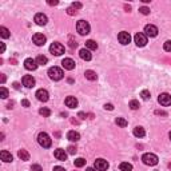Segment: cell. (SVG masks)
<instances>
[{
	"label": "cell",
	"instance_id": "cell-1",
	"mask_svg": "<svg viewBox=\"0 0 171 171\" xmlns=\"http://www.w3.org/2000/svg\"><path fill=\"white\" fill-rule=\"evenodd\" d=\"M142 161H143L144 165L147 166H156L159 162L158 156H156L155 154H151V152H147V154H144L143 156H142Z\"/></svg>",
	"mask_w": 171,
	"mask_h": 171
},
{
	"label": "cell",
	"instance_id": "cell-2",
	"mask_svg": "<svg viewBox=\"0 0 171 171\" xmlns=\"http://www.w3.org/2000/svg\"><path fill=\"white\" fill-rule=\"evenodd\" d=\"M48 76L50 79H52V80H60V79H63V70L59 67H51L48 70Z\"/></svg>",
	"mask_w": 171,
	"mask_h": 171
},
{
	"label": "cell",
	"instance_id": "cell-3",
	"mask_svg": "<svg viewBox=\"0 0 171 171\" xmlns=\"http://www.w3.org/2000/svg\"><path fill=\"white\" fill-rule=\"evenodd\" d=\"M76 30H78V32L80 35H88L90 34V30H91V27H90V24H88V21H86V20H79L78 21V24H76Z\"/></svg>",
	"mask_w": 171,
	"mask_h": 171
},
{
	"label": "cell",
	"instance_id": "cell-4",
	"mask_svg": "<svg viewBox=\"0 0 171 171\" xmlns=\"http://www.w3.org/2000/svg\"><path fill=\"white\" fill-rule=\"evenodd\" d=\"M38 142H39V144H40L42 147H44V148H48V147H51V144H52L51 138L48 136V134H46V132L39 134L38 135Z\"/></svg>",
	"mask_w": 171,
	"mask_h": 171
},
{
	"label": "cell",
	"instance_id": "cell-5",
	"mask_svg": "<svg viewBox=\"0 0 171 171\" xmlns=\"http://www.w3.org/2000/svg\"><path fill=\"white\" fill-rule=\"evenodd\" d=\"M50 52L52 54V55H55V56H60V55H63L64 54V46L61 44V43H52V44L50 46Z\"/></svg>",
	"mask_w": 171,
	"mask_h": 171
},
{
	"label": "cell",
	"instance_id": "cell-6",
	"mask_svg": "<svg viewBox=\"0 0 171 171\" xmlns=\"http://www.w3.org/2000/svg\"><path fill=\"white\" fill-rule=\"evenodd\" d=\"M134 40H135V44L138 47H144L147 44V36L143 34V32H138L134 36Z\"/></svg>",
	"mask_w": 171,
	"mask_h": 171
},
{
	"label": "cell",
	"instance_id": "cell-7",
	"mask_svg": "<svg viewBox=\"0 0 171 171\" xmlns=\"http://www.w3.org/2000/svg\"><path fill=\"white\" fill-rule=\"evenodd\" d=\"M158 102H159V104H162V106H165V107L171 106V95L167 92H163L159 95Z\"/></svg>",
	"mask_w": 171,
	"mask_h": 171
},
{
	"label": "cell",
	"instance_id": "cell-8",
	"mask_svg": "<svg viewBox=\"0 0 171 171\" xmlns=\"http://www.w3.org/2000/svg\"><path fill=\"white\" fill-rule=\"evenodd\" d=\"M118 40H119V43H121V44L127 46L131 42V36H130L128 32L122 31V32H119V35H118Z\"/></svg>",
	"mask_w": 171,
	"mask_h": 171
},
{
	"label": "cell",
	"instance_id": "cell-9",
	"mask_svg": "<svg viewBox=\"0 0 171 171\" xmlns=\"http://www.w3.org/2000/svg\"><path fill=\"white\" fill-rule=\"evenodd\" d=\"M94 166H95V169L98 171H106L108 169V162L106 161V159L99 158V159H96V161H95Z\"/></svg>",
	"mask_w": 171,
	"mask_h": 171
},
{
	"label": "cell",
	"instance_id": "cell-10",
	"mask_svg": "<svg viewBox=\"0 0 171 171\" xmlns=\"http://www.w3.org/2000/svg\"><path fill=\"white\" fill-rule=\"evenodd\" d=\"M144 35L150 36V38H155V36L158 35V28L152 24H147L146 27H144Z\"/></svg>",
	"mask_w": 171,
	"mask_h": 171
},
{
	"label": "cell",
	"instance_id": "cell-11",
	"mask_svg": "<svg viewBox=\"0 0 171 171\" xmlns=\"http://www.w3.org/2000/svg\"><path fill=\"white\" fill-rule=\"evenodd\" d=\"M32 42H34L36 46L42 47V46H44V44H46L47 38H46V36L43 35V34H35L34 36H32Z\"/></svg>",
	"mask_w": 171,
	"mask_h": 171
},
{
	"label": "cell",
	"instance_id": "cell-12",
	"mask_svg": "<svg viewBox=\"0 0 171 171\" xmlns=\"http://www.w3.org/2000/svg\"><path fill=\"white\" fill-rule=\"evenodd\" d=\"M38 63H36V60L35 59H32V58H28V59H25L24 60V67L27 68V70H30V71H35L36 68H38Z\"/></svg>",
	"mask_w": 171,
	"mask_h": 171
},
{
	"label": "cell",
	"instance_id": "cell-13",
	"mask_svg": "<svg viewBox=\"0 0 171 171\" xmlns=\"http://www.w3.org/2000/svg\"><path fill=\"white\" fill-rule=\"evenodd\" d=\"M23 86L24 87H27V88H32V87L35 86V79H34V76H31V75H24L23 76Z\"/></svg>",
	"mask_w": 171,
	"mask_h": 171
},
{
	"label": "cell",
	"instance_id": "cell-14",
	"mask_svg": "<svg viewBox=\"0 0 171 171\" xmlns=\"http://www.w3.org/2000/svg\"><path fill=\"white\" fill-rule=\"evenodd\" d=\"M36 98H38V100H40V102H47L48 100V98H50V95H48V91L47 90H43V88H40V90H38L36 91Z\"/></svg>",
	"mask_w": 171,
	"mask_h": 171
},
{
	"label": "cell",
	"instance_id": "cell-15",
	"mask_svg": "<svg viewBox=\"0 0 171 171\" xmlns=\"http://www.w3.org/2000/svg\"><path fill=\"white\" fill-rule=\"evenodd\" d=\"M34 21L38 25H46L47 21H48V19H47V16L44 15V13H36L35 17H34Z\"/></svg>",
	"mask_w": 171,
	"mask_h": 171
},
{
	"label": "cell",
	"instance_id": "cell-16",
	"mask_svg": "<svg viewBox=\"0 0 171 171\" xmlns=\"http://www.w3.org/2000/svg\"><path fill=\"white\" fill-rule=\"evenodd\" d=\"M61 65H63L65 70L72 71L75 68V61L72 60L71 58H65V59H63V61H61Z\"/></svg>",
	"mask_w": 171,
	"mask_h": 171
},
{
	"label": "cell",
	"instance_id": "cell-17",
	"mask_svg": "<svg viewBox=\"0 0 171 171\" xmlns=\"http://www.w3.org/2000/svg\"><path fill=\"white\" fill-rule=\"evenodd\" d=\"M65 106L68 108H75L78 107V99L75 96H67L65 98Z\"/></svg>",
	"mask_w": 171,
	"mask_h": 171
},
{
	"label": "cell",
	"instance_id": "cell-18",
	"mask_svg": "<svg viewBox=\"0 0 171 171\" xmlns=\"http://www.w3.org/2000/svg\"><path fill=\"white\" fill-rule=\"evenodd\" d=\"M79 56L86 61H90L91 59H92V55H91L90 50H87V48H82L80 51H79Z\"/></svg>",
	"mask_w": 171,
	"mask_h": 171
},
{
	"label": "cell",
	"instance_id": "cell-19",
	"mask_svg": "<svg viewBox=\"0 0 171 171\" xmlns=\"http://www.w3.org/2000/svg\"><path fill=\"white\" fill-rule=\"evenodd\" d=\"M54 155H55V158L58 159V161H65V159H67V152H65L64 150H61V148L55 150Z\"/></svg>",
	"mask_w": 171,
	"mask_h": 171
},
{
	"label": "cell",
	"instance_id": "cell-20",
	"mask_svg": "<svg viewBox=\"0 0 171 171\" xmlns=\"http://www.w3.org/2000/svg\"><path fill=\"white\" fill-rule=\"evenodd\" d=\"M0 158H2V161L6 162V163H9V162L13 161V158H12V155H11V152L6 151V150L0 152Z\"/></svg>",
	"mask_w": 171,
	"mask_h": 171
},
{
	"label": "cell",
	"instance_id": "cell-21",
	"mask_svg": "<svg viewBox=\"0 0 171 171\" xmlns=\"http://www.w3.org/2000/svg\"><path fill=\"white\" fill-rule=\"evenodd\" d=\"M67 139L71 142H78L80 139V134L76 132V131H70V132L67 134Z\"/></svg>",
	"mask_w": 171,
	"mask_h": 171
},
{
	"label": "cell",
	"instance_id": "cell-22",
	"mask_svg": "<svg viewBox=\"0 0 171 171\" xmlns=\"http://www.w3.org/2000/svg\"><path fill=\"white\" fill-rule=\"evenodd\" d=\"M134 135H135L136 138H143L144 135H146V131H144L143 127H140V126H138L134 128Z\"/></svg>",
	"mask_w": 171,
	"mask_h": 171
},
{
	"label": "cell",
	"instance_id": "cell-23",
	"mask_svg": "<svg viewBox=\"0 0 171 171\" xmlns=\"http://www.w3.org/2000/svg\"><path fill=\"white\" fill-rule=\"evenodd\" d=\"M84 75H86V79H88V80H91V82H94V80H96V79H98V75L94 71H91V70L86 71Z\"/></svg>",
	"mask_w": 171,
	"mask_h": 171
},
{
	"label": "cell",
	"instance_id": "cell-24",
	"mask_svg": "<svg viewBox=\"0 0 171 171\" xmlns=\"http://www.w3.org/2000/svg\"><path fill=\"white\" fill-rule=\"evenodd\" d=\"M17 156H19L21 161H30V154H28L25 150H19L17 151Z\"/></svg>",
	"mask_w": 171,
	"mask_h": 171
},
{
	"label": "cell",
	"instance_id": "cell-25",
	"mask_svg": "<svg viewBox=\"0 0 171 171\" xmlns=\"http://www.w3.org/2000/svg\"><path fill=\"white\" fill-rule=\"evenodd\" d=\"M119 170L121 171H132V165L127 162H122L121 166H119Z\"/></svg>",
	"mask_w": 171,
	"mask_h": 171
},
{
	"label": "cell",
	"instance_id": "cell-26",
	"mask_svg": "<svg viewBox=\"0 0 171 171\" xmlns=\"http://www.w3.org/2000/svg\"><path fill=\"white\" fill-rule=\"evenodd\" d=\"M86 47H87V50L94 51V50L98 48V43H95L94 40H87V42H86Z\"/></svg>",
	"mask_w": 171,
	"mask_h": 171
},
{
	"label": "cell",
	"instance_id": "cell-27",
	"mask_svg": "<svg viewBox=\"0 0 171 171\" xmlns=\"http://www.w3.org/2000/svg\"><path fill=\"white\" fill-rule=\"evenodd\" d=\"M36 63L40 64V65H44V64L48 63V59H47V56H44V55H39L38 58H36Z\"/></svg>",
	"mask_w": 171,
	"mask_h": 171
},
{
	"label": "cell",
	"instance_id": "cell-28",
	"mask_svg": "<svg viewBox=\"0 0 171 171\" xmlns=\"http://www.w3.org/2000/svg\"><path fill=\"white\" fill-rule=\"evenodd\" d=\"M0 36H2V38H4V39H8L11 36V32L7 30L6 27H0Z\"/></svg>",
	"mask_w": 171,
	"mask_h": 171
},
{
	"label": "cell",
	"instance_id": "cell-29",
	"mask_svg": "<svg viewBox=\"0 0 171 171\" xmlns=\"http://www.w3.org/2000/svg\"><path fill=\"white\" fill-rule=\"evenodd\" d=\"M115 123H116L118 126H121V127H126L127 125H128L125 118H116V119H115Z\"/></svg>",
	"mask_w": 171,
	"mask_h": 171
},
{
	"label": "cell",
	"instance_id": "cell-30",
	"mask_svg": "<svg viewBox=\"0 0 171 171\" xmlns=\"http://www.w3.org/2000/svg\"><path fill=\"white\" fill-rule=\"evenodd\" d=\"M74 163H75V166H76V167H83V166L86 165V159L78 158V159H75V161H74Z\"/></svg>",
	"mask_w": 171,
	"mask_h": 171
},
{
	"label": "cell",
	"instance_id": "cell-31",
	"mask_svg": "<svg viewBox=\"0 0 171 171\" xmlns=\"http://www.w3.org/2000/svg\"><path fill=\"white\" fill-rule=\"evenodd\" d=\"M39 114L43 115V116H50L51 115V110L50 108H47V107H43V108L39 110Z\"/></svg>",
	"mask_w": 171,
	"mask_h": 171
},
{
	"label": "cell",
	"instance_id": "cell-32",
	"mask_svg": "<svg viewBox=\"0 0 171 171\" xmlns=\"http://www.w3.org/2000/svg\"><path fill=\"white\" fill-rule=\"evenodd\" d=\"M0 96H2L3 99H7V98H8V90H7L6 87H0Z\"/></svg>",
	"mask_w": 171,
	"mask_h": 171
},
{
	"label": "cell",
	"instance_id": "cell-33",
	"mask_svg": "<svg viewBox=\"0 0 171 171\" xmlns=\"http://www.w3.org/2000/svg\"><path fill=\"white\" fill-rule=\"evenodd\" d=\"M140 96L143 98L144 100H148V99H150V98H151V95H150V91H147V90H143V91H142V92H140Z\"/></svg>",
	"mask_w": 171,
	"mask_h": 171
},
{
	"label": "cell",
	"instance_id": "cell-34",
	"mask_svg": "<svg viewBox=\"0 0 171 171\" xmlns=\"http://www.w3.org/2000/svg\"><path fill=\"white\" fill-rule=\"evenodd\" d=\"M130 107H131V110H138L140 106H139V102L138 100H131L130 102Z\"/></svg>",
	"mask_w": 171,
	"mask_h": 171
},
{
	"label": "cell",
	"instance_id": "cell-35",
	"mask_svg": "<svg viewBox=\"0 0 171 171\" xmlns=\"http://www.w3.org/2000/svg\"><path fill=\"white\" fill-rule=\"evenodd\" d=\"M163 48H165V51H167V52H171V40H167L165 43V46H163Z\"/></svg>",
	"mask_w": 171,
	"mask_h": 171
},
{
	"label": "cell",
	"instance_id": "cell-36",
	"mask_svg": "<svg viewBox=\"0 0 171 171\" xmlns=\"http://www.w3.org/2000/svg\"><path fill=\"white\" fill-rule=\"evenodd\" d=\"M68 150V154H71V155H74V154H76V151H78V148H76L75 146H70L67 148Z\"/></svg>",
	"mask_w": 171,
	"mask_h": 171
},
{
	"label": "cell",
	"instance_id": "cell-37",
	"mask_svg": "<svg viewBox=\"0 0 171 171\" xmlns=\"http://www.w3.org/2000/svg\"><path fill=\"white\" fill-rule=\"evenodd\" d=\"M139 11H140V13H143V15H148V13H150V8H147V7H142Z\"/></svg>",
	"mask_w": 171,
	"mask_h": 171
},
{
	"label": "cell",
	"instance_id": "cell-38",
	"mask_svg": "<svg viewBox=\"0 0 171 171\" xmlns=\"http://www.w3.org/2000/svg\"><path fill=\"white\" fill-rule=\"evenodd\" d=\"M31 170L32 171H42V167L39 166V165H32L31 166Z\"/></svg>",
	"mask_w": 171,
	"mask_h": 171
},
{
	"label": "cell",
	"instance_id": "cell-39",
	"mask_svg": "<svg viewBox=\"0 0 171 171\" xmlns=\"http://www.w3.org/2000/svg\"><path fill=\"white\" fill-rule=\"evenodd\" d=\"M104 108L108 110V111H112V110H114V106H112L111 103H106V104H104Z\"/></svg>",
	"mask_w": 171,
	"mask_h": 171
},
{
	"label": "cell",
	"instance_id": "cell-40",
	"mask_svg": "<svg viewBox=\"0 0 171 171\" xmlns=\"http://www.w3.org/2000/svg\"><path fill=\"white\" fill-rule=\"evenodd\" d=\"M71 8H75V9H79V8H82V4H80V3H72V6H71Z\"/></svg>",
	"mask_w": 171,
	"mask_h": 171
},
{
	"label": "cell",
	"instance_id": "cell-41",
	"mask_svg": "<svg viewBox=\"0 0 171 171\" xmlns=\"http://www.w3.org/2000/svg\"><path fill=\"white\" fill-rule=\"evenodd\" d=\"M21 104H23L24 107H30V102H28L27 99H23V100H21Z\"/></svg>",
	"mask_w": 171,
	"mask_h": 171
},
{
	"label": "cell",
	"instance_id": "cell-42",
	"mask_svg": "<svg viewBox=\"0 0 171 171\" xmlns=\"http://www.w3.org/2000/svg\"><path fill=\"white\" fill-rule=\"evenodd\" d=\"M67 12L70 13V15H76V11H74V8H71V7L67 9Z\"/></svg>",
	"mask_w": 171,
	"mask_h": 171
},
{
	"label": "cell",
	"instance_id": "cell-43",
	"mask_svg": "<svg viewBox=\"0 0 171 171\" xmlns=\"http://www.w3.org/2000/svg\"><path fill=\"white\" fill-rule=\"evenodd\" d=\"M54 171H65L64 167H60V166H56V167H54Z\"/></svg>",
	"mask_w": 171,
	"mask_h": 171
},
{
	"label": "cell",
	"instance_id": "cell-44",
	"mask_svg": "<svg viewBox=\"0 0 171 171\" xmlns=\"http://www.w3.org/2000/svg\"><path fill=\"white\" fill-rule=\"evenodd\" d=\"M4 51H6V44H4V43H0V52H4Z\"/></svg>",
	"mask_w": 171,
	"mask_h": 171
},
{
	"label": "cell",
	"instance_id": "cell-45",
	"mask_svg": "<svg viewBox=\"0 0 171 171\" xmlns=\"http://www.w3.org/2000/svg\"><path fill=\"white\" fill-rule=\"evenodd\" d=\"M48 4H50V6H56V4H58V2H56V0H54V2H52V0H50Z\"/></svg>",
	"mask_w": 171,
	"mask_h": 171
},
{
	"label": "cell",
	"instance_id": "cell-46",
	"mask_svg": "<svg viewBox=\"0 0 171 171\" xmlns=\"http://www.w3.org/2000/svg\"><path fill=\"white\" fill-rule=\"evenodd\" d=\"M13 88H15V90H19V83H13Z\"/></svg>",
	"mask_w": 171,
	"mask_h": 171
},
{
	"label": "cell",
	"instance_id": "cell-47",
	"mask_svg": "<svg viewBox=\"0 0 171 171\" xmlns=\"http://www.w3.org/2000/svg\"><path fill=\"white\" fill-rule=\"evenodd\" d=\"M86 171H96V169H92V167H88Z\"/></svg>",
	"mask_w": 171,
	"mask_h": 171
},
{
	"label": "cell",
	"instance_id": "cell-48",
	"mask_svg": "<svg viewBox=\"0 0 171 171\" xmlns=\"http://www.w3.org/2000/svg\"><path fill=\"white\" fill-rule=\"evenodd\" d=\"M6 82V75H2V83Z\"/></svg>",
	"mask_w": 171,
	"mask_h": 171
},
{
	"label": "cell",
	"instance_id": "cell-49",
	"mask_svg": "<svg viewBox=\"0 0 171 171\" xmlns=\"http://www.w3.org/2000/svg\"><path fill=\"white\" fill-rule=\"evenodd\" d=\"M169 136H170V140H171V131H170V134H169Z\"/></svg>",
	"mask_w": 171,
	"mask_h": 171
},
{
	"label": "cell",
	"instance_id": "cell-50",
	"mask_svg": "<svg viewBox=\"0 0 171 171\" xmlns=\"http://www.w3.org/2000/svg\"><path fill=\"white\" fill-rule=\"evenodd\" d=\"M169 167H170V169H171V165H170V166H169Z\"/></svg>",
	"mask_w": 171,
	"mask_h": 171
}]
</instances>
